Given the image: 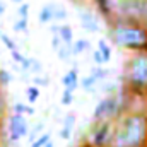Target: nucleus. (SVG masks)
Instances as JSON below:
<instances>
[{"instance_id":"33","label":"nucleus","mask_w":147,"mask_h":147,"mask_svg":"<svg viewBox=\"0 0 147 147\" xmlns=\"http://www.w3.org/2000/svg\"><path fill=\"white\" fill-rule=\"evenodd\" d=\"M5 10H7V5H5L3 2H0V16H3V14H5Z\"/></svg>"},{"instance_id":"31","label":"nucleus","mask_w":147,"mask_h":147,"mask_svg":"<svg viewBox=\"0 0 147 147\" xmlns=\"http://www.w3.org/2000/svg\"><path fill=\"white\" fill-rule=\"evenodd\" d=\"M48 82H50L48 77H38V75L33 77V84H36V86H46Z\"/></svg>"},{"instance_id":"18","label":"nucleus","mask_w":147,"mask_h":147,"mask_svg":"<svg viewBox=\"0 0 147 147\" xmlns=\"http://www.w3.org/2000/svg\"><path fill=\"white\" fill-rule=\"evenodd\" d=\"M53 12H55V21H65L69 16L67 9L60 3H53Z\"/></svg>"},{"instance_id":"15","label":"nucleus","mask_w":147,"mask_h":147,"mask_svg":"<svg viewBox=\"0 0 147 147\" xmlns=\"http://www.w3.org/2000/svg\"><path fill=\"white\" fill-rule=\"evenodd\" d=\"M58 34L62 38V41L63 43H74V29L69 26V24H60V28H58Z\"/></svg>"},{"instance_id":"35","label":"nucleus","mask_w":147,"mask_h":147,"mask_svg":"<svg viewBox=\"0 0 147 147\" xmlns=\"http://www.w3.org/2000/svg\"><path fill=\"white\" fill-rule=\"evenodd\" d=\"M12 2H14V3H22L24 0H12Z\"/></svg>"},{"instance_id":"9","label":"nucleus","mask_w":147,"mask_h":147,"mask_svg":"<svg viewBox=\"0 0 147 147\" xmlns=\"http://www.w3.org/2000/svg\"><path fill=\"white\" fill-rule=\"evenodd\" d=\"M74 125H75V115L74 113H69L63 118V127L60 130V137L63 140H69L70 139V135H72V132H74Z\"/></svg>"},{"instance_id":"26","label":"nucleus","mask_w":147,"mask_h":147,"mask_svg":"<svg viewBox=\"0 0 147 147\" xmlns=\"http://www.w3.org/2000/svg\"><path fill=\"white\" fill-rule=\"evenodd\" d=\"M10 82H12V74L9 70L0 69V86H9Z\"/></svg>"},{"instance_id":"30","label":"nucleus","mask_w":147,"mask_h":147,"mask_svg":"<svg viewBox=\"0 0 147 147\" xmlns=\"http://www.w3.org/2000/svg\"><path fill=\"white\" fill-rule=\"evenodd\" d=\"M62 43H63V41H62L60 34H58V33H53V38H51V46H53V50H55V51L62 46Z\"/></svg>"},{"instance_id":"29","label":"nucleus","mask_w":147,"mask_h":147,"mask_svg":"<svg viewBox=\"0 0 147 147\" xmlns=\"http://www.w3.org/2000/svg\"><path fill=\"white\" fill-rule=\"evenodd\" d=\"M92 60H94L96 65H105V63H106V60H105V57H103V53H101L99 50H96V51L92 53Z\"/></svg>"},{"instance_id":"7","label":"nucleus","mask_w":147,"mask_h":147,"mask_svg":"<svg viewBox=\"0 0 147 147\" xmlns=\"http://www.w3.org/2000/svg\"><path fill=\"white\" fill-rule=\"evenodd\" d=\"M79 22L82 26V29H86L87 33H98L101 24H99V19L87 9H80L79 10Z\"/></svg>"},{"instance_id":"5","label":"nucleus","mask_w":147,"mask_h":147,"mask_svg":"<svg viewBox=\"0 0 147 147\" xmlns=\"http://www.w3.org/2000/svg\"><path fill=\"white\" fill-rule=\"evenodd\" d=\"M113 132H115V125H113L111 120L94 121V127H92V130H91L89 144L92 147H111Z\"/></svg>"},{"instance_id":"27","label":"nucleus","mask_w":147,"mask_h":147,"mask_svg":"<svg viewBox=\"0 0 147 147\" xmlns=\"http://www.w3.org/2000/svg\"><path fill=\"white\" fill-rule=\"evenodd\" d=\"M29 9H31V5H29V3H26V2L19 3V9H17V14H19V17H24V19H28V17H29Z\"/></svg>"},{"instance_id":"32","label":"nucleus","mask_w":147,"mask_h":147,"mask_svg":"<svg viewBox=\"0 0 147 147\" xmlns=\"http://www.w3.org/2000/svg\"><path fill=\"white\" fill-rule=\"evenodd\" d=\"M3 111H5V103H3V98H2V94H0V121H2V118H3Z\"/></svg>"},{"instance_id":"1","label":"nucleus","mask_w":147,"mask_h":147,"mask_svg":"<svg viewBox=\"0 0 147 147\" xmlns=\"http://www.w3.org/2000/svg\"><path fill=\"white\" fill-rule=\"evenodd\" d=\"M111 147H147V115L125 113L115 123Z\"/></svg>"},{"instance_id":"2","label":"nucleus","mask_w":147,"mask_h":147,"mask_svg":"<svg viewBox=\"0 0 147 147\" xmlns=\"http://www.w3.org/2000/svg\"><path fill=\"white\" fill-rule=\"evenodd\" d=\"M111 41L125 50L147 51V26L135 17H121L111 24Z\"/></svg>"},{"instance_id":"25","label":"nucleus","mask_w":147,"mask_h":147,"mask_svg":"<svg viewBox=\"0 0 147 147\" xmlns=\"http://www.w3.org/2000/svg\"><path fill=\"white\" fill-rule=\"evenodd\" d=\"M72 101H74V92L72 91H69V89H63L62 98H60V103H62L63 106H70Z\"/></svg>"},{"instance_id":"14","label":"nucleus","mask_w":147,"mask_h":147,"mask_svg":"<svg viewBox=\"0 0 147 147\" xmlns=\"http://www.w3.org/2000/svg\"><path fill=\"white\" fill-rule=\"evenodd\" d=\"M57 55H58V58H60V60H63V62H69V60L74 57L72 43H70V45H69V43H62V46L57 50Z\"/></svg>"},{"instance_id":"24","label":"nucleus","mask_w":147,"mask_h":147,"mask_svg":"<svg viewBox=\"0 0 147 147\" xmlns=\"http://www.w3.org/2000/svg\"><path fill=\"white\" fill-rule=\"evenodd\" d=\"M0 39H2V43L5 45V48H7L9 51H12V50H17V45H16V41H14L10 36H7L5 33H2V31H0Z\"/></svg>"},{"instance_id":"16","label":"nucleus","mask_w":147,"mask_h":147,"mask_svg":"<svg viewBox=\"0 0 147 147\" xmlns=\"http://www.w3.org/2000/svg\"><path fill=\"white\" fill-rule=\"evenodd\" d=\"M12 111L14 113H21V115H34V108L33 106H29V105H26V103H14V106H12Z\"/></svg>"},{"instance_id":"6","label":"nucleus","mask_w":147,"mask_h":147,"mask_svg":"<svg viewBox=\"0 0 147 147\" xmlns=\"http://www.w3.org/2000/svg\"><path fill=\"white\" fill-rule=\"evenodd\" d=\"M7 134L10 142H19L22 137L29 135V125L26 121V116L21 113H12L7 118Z\"/></svg>"},{"instance_id":"13","label":"nucleus","mask_w":147,"mask_h":147,"mask_svg":"<svg viewBox=\"0 0 147 147\" xmlns=\"http://www.w3.org/2000/svg\"><path fill=\"white\" fill-rule=\"evenodd\" d=\"M89 48H91V43H89L87 39H84V38L74 39V43H72V51H74V55H80V53L87 51Z\"/></svg>"},{"instance_id":"22","label":"nucleus","mask_w":147,"mask_h":147,"mask_svg":"<svg viewBox=\"0 0 147 147\" xmlns=\"http://www.w3.org/2000/svg\"><path fill=\"white\" fill-rule=\"evenodd\" d=\"M91 74H92V75H94V77H96L99 82H101V80H105V79L108 77V74H110V72H108V70H106L103 65H96V67L91 70Z\"/></svg>"},{"instance_id":"3","label":"nucleus","mask_w":147,"mask_h":147,"mask_svg":"<svg viewBox=\"0 0 147 147\" xmlns=\"http://www.w3.org/2000/svg\"><path fill=\"white\" fill-rule=\"evenodd\" d=\"M125 86L135 96H147V51H137L125 63Z\"/></svg>"},{"instance_id":"28","label":"nucleus","mask_w":147,"mask_h":147,"mask_svg":"<svg viewBox=\"0 0 147 147\" xmlns=\"http://www.w3.org/2000/svg\"><path fill=\"white\" fill-rule=\"evenodd\" d=\"M29 70H31L33 74H41V70H43V65H41V62H39L38 58H31Z\"/></svg>"},{"instance_id":"12","label":"nucleus","mask_w":147,"mask_h":147,"mask_svg":"<svg viewBox=\"0 0 147 147\" xmlns=\"http://www.w3.org/2000/svg\"><path fill=\"white\" fill-rule=\"evenodd\" d=\"M94 3H96V7H98L101 16H105V17H111L113 16V3H111V0H94Z\"/></svg>"},{"instance_id":"11","label":"nucleus","mask_w":147,"mask_h":147,"mask_svg":"<svg viewBox=\"0 0 147 147\" xmlns=\"http://www.w3.org/2000/svg\"><path fill=\"white\" fill-rule=\"evenodd\" d=\"M98 82H99V80H98L92 74H89V75H86V77H82V79H80V87H82L86 92H94V91H96Z\"/></svg>"},{"instance_id":"19","label":"nucleus","mask_w":147,"mask_h":147,"mask_svg":"<svg viewBox=\"0 0 147 147\" xmlns=\"http://www.w3.org/2000/svg\"><path fill=\"white\" fill-rule=\"evenodd\" d=\"M26 96H28V101L33 105V103H36L38 98H39V87H38L36 84H33V86H29L28 89H26Z\"/></svg>"},{"instance_id":"34","label":"nucleus","mask_w":147,"mask_h":147,"mask_svg":"<svg viewBox=\"0 0 147 147\" xmlns=\"http://www.w3.org/2000/svg\"><path fill=\"white\" fill-rule=\"evenodd\" d=\"M45 147H55V146H53V142L50 140V142H48V144H46V146H45Z\"/></svg>"},{"instance_id":"20","label":"nucleus","mask_w":147,"mask_h":147,"mask_svg":"<svg viewBox=\"0 0 147 147\" xmlns=\"http://www.w3.org/2000/svg\"><path fill=\"white\" fill-rule=\"evenodd\" d=\"M50 140H51V134L50 132H43L34 142H31V147H45Z\"/></svg>"},{"instance_id":"23","label":"nucleus","mask_w":147,"mask_h":147,"mask_svg":"<svg viewBox=\"0 0 147 147\" xmlns=\"http://www.w3.org/2000/svg\"><path fill=\"white\" fill-rule=\"evenodd\" d=\"M14 31L16 33H28V28H29V24H28V19H24V17H21V19H17L16 22H14Z\"/></svg>"},{"instance_id":"8","label":"nucleus","mask_w":147,"mask_h":147,"mask_svg":"<svg viewBox=\"0 0 147 147\" xmlns=\"http://www.w3.org/2000/svg\"><path fill=\"white\" fill-rule=\"evenodd\" d=\"M62 84H63L65 89H69V91H72V92L80 86V79H79V70H77V67L70 69L69 72L62 77Z\"/></svg>"},{"instance_id":"21","label":"nucleus","mask_w":147,"mask_h":147,"mask_svg":"<svg viewBox=\"0 0 147 147\" xmlns=\"http://www.w3.org/2000/svg\"><path fill=\"white\" fill-rule=\"evenodd\" d=\"M43 128H45V125L39 121V123H36V125H33V128H29V140L31 142H34L38 137L43 134Z\"/></svg>"},{"instance_id":"17","label":"nucleus","mask_w":147,"mask_h":147,"mask_svg":"<svg viewBox=\"0 0 147 147\" xmlns=\"http://www.w3.org/2000/svg\"><path fill=\"white\" fill-rule=\"evenodd\" d=\"M98 50L103 53V57H105V60H106V63L111 60V55H113V51H111V48L108 46V43L105 41V39H99L98 41Z\"/></svg>"},{"instance_id":"10","label":"nucleus","mask_w":147,"mask_h":147,"mask_svg":"<svg viewBox=\"0 0 147 147\" xmlns=\"http://www.w3.org/2000/svg\"><path fill=\"white\" fill-rule=\"evenodd\" d=\"M39 24H50L51 21H55V12H53V3H46L39 9Z\"/></svg>"},{"instance_id":"4","label":"nucleus","mask_w":147,"mask_h":147,"mask_svg":"<svg viewBox=\"0 0 147 147\" xmlns=\"http://www.w3.org/2000/svg\"><path fill=\"white\" fill-rule=\"evenodd\" d=\"M123 111V101L116 96V94H108L106 98H103L92 113V120L94 121H105V120H115L120 118Z\"/></svg>"}]
</instances>
